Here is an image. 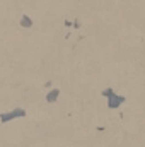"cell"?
<instances>
[{
  "label": "cell",
  "mask_w": 145,
  "mask_h": 147,
  "mask_svg": "<svg viewBox=\"0 0 145 147\" xmlns=\"http://www.w3.org/2000/svg\"><path fill=\"white\" fill-rule=\"evenodd\" d=\"M104 94H106V96H111V99H109V108H118V106L125 101V98H118L116 94H113V91H111V89L106 91Z\"/></svg>",
  "instance_id": "1"
},
{
  "label": "cell",
  "mask_w": 145,
  "mask_h": 147,
  "mask_svg": "<svg viewBox=\"0 0 145 147\" xmlns=\"http://www.w3.org/2000/svg\"><path fill=\"white\" fill-rule=\"evenodd\" d=\"M56 98H58V91L55 89V91H51V92H50V94L46 96V101H48V103H53V101H55Z\"/></svg>",
  "instance_id": "3"
},
{
  "label": "cell",
  "mask_w": 145,
  "mask_h": 147,
  "mask_svg": "<svg viewBox=\"0 0 145 147\" xmlns=\"http://www.w3.org/2000/svg\"><path fill=\"white\" fill-rule=\"evenodd\" d=\"M26 115V111L24 110H14V111H10V113H7V115H0V120L2 121H9V120H12V118H17V116H24Z\"/></svg>",
  "instance_id": "2"
}]
</instances>
